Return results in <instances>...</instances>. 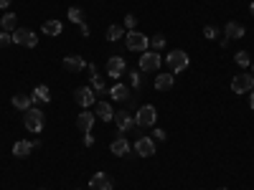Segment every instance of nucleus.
Instances as JSON below:
<instances>
[{"instance_id":"obj_1","label":"nucleus","mask_w":254,"mask_h":190,"mask_svg":"<svg viewBox=\"0 0 254 190\" xmlns=\"http://www.w3.org/2000/svg\"><path fill=\"white\" fill-rule=\"evenodd\" d=\"M135 122H137V127H155V122H158V109L152 107V104L140 107L137 114H135Z\"/></svg>"},{"instance_id":"obj_2","label":"nucleus","mask_w":254,"mask_h":190,"mask_svg":"<svg viewBox=\"0 0 254 190\" xmlns=\"http://www.w3.org/2000/svg\"><path fill=\"white\" fill-rule=\"evenodd\" d=\"M23 122H26V129L28 132H41L43 129V111L41 109H36V107H31V109H26V117H23Z\"/></svg>"},{"instance_id":"obj_3","label":"nucleus","mask_w":254,"mask_h":190,"mask_svg":"<svg viewBox=\"0 0 254 190\" xmlns=\"http://www.w3.org/2000/svg\"><path fill=\"white\" fill-rule=\"evenodd\" d=\"M148 43H150V38L145 36V33H140V31H127V48H130V51L145 53V51H148Z\"/></svg>"},{"instance_id":"obj_4","label":"nucleus","mask_w":254,"mask_h":190,"mask_svg":"<svg viewBox=\"0 0 254 190\" xmlns=\"http://www.w3.org/2000/svg\"><path fill=\"white\" fill-rule=\"evenodd\" d=\"M188 63H191V59H188V53L186 51H181V48H175V51H170L168 53V66H170V71H183V69H188Z\"/></svg>"},{"instance_id":"obj_5","label":"nucleus","mask_w":254,"mask_h":190,"mask_svg":"<svg viewBox=\"0 0 254 190\" xmlns=\"http://www.w3.org/2000/svg\"><path fill=\"white\" fill-rule=\"evenodd\" d=\"M163 63V56L158 51H145L140 56V71H158Z\"/></svg>"},{"instance_id":"obj_6","label":"nucleus","mask_w":254,"mask_h":190,"mask_svg":"<svg viewBox=\"0 0 254 190\" xmlns=\"http://www.w3.org/2000/svg\"><path fill=\"white\" fill-rule=\"evenodd\" d=\"M252 89H254V76H249V74H237L231 79V92L234 94H247Z\"/></svg>"},{"instance_id":"obj_7","label":"nucleus","mask_w":254,"mask_h":190,"mask_svg":"<svg viewBox=\"0 0 254 190\" xmlns=\"http://www.w3.org/2000/svg\"><path fill=\"white\" fill-rule=\"evenodd\" d=\"M13 43H18V46H26V48H33L38 43V36L28 28H16L13 31Z\"/></svg>"},{"instance_id":"obj_8","label":"nucleus","mask_w":254,"mask_h":190,"mask_svg":"<svg viewBox=\"0 0 254 190\" xmlns=\"http://www.w3.org/2000/svg\"><path fill=\"white\" fill-rule=\"evenodd\" d=\"M74 102L79 104L82 109H89L92 104H97V99H94V92H92V86H79L74 92Z\"/></svg>"},{"instance_id":"obj_9","label":"nucleus","mask_w":254,"mask_h":190,"mask_svg":"<svg viewBox=\"0 0 254 190\" xmlns=\"http://www.w3.org/2000/svg\"><path fill=\"white\" fill-rule=\"evenodd\" d=\"M112 122H115V125H117V129H119V132H122V135H125V132H130L132 127H137V122H135V117H130V114H127V111H115V117H112Z\"/></svg>"},{"instance_id":"obj_10","label":"nucleus","mask_w":254,"mask_h":190,"mask_svg":"<svg viewBox=\"0 0 254 190\" xmlns=\"http://www.w3.org/2000/svg\"><path fill=\"white\" fill-rule=\"evenodd\" d=\"M125 69H127V63H125L122 56H112V59L107 61V74L112 76V79H119V76L125 74Z\"/></svg>"},{"instance_id":"obj_11","label":"nucleus","mask_w":254,"mask_h":190,"mask_svg":"<svg viewBox=\"0 0 254 190\" xmlns=\"http://www.w3.org/2000/svg\"><path fill=\"white\" fill-rule=\"evenodd\" d=\"M94 122H97V114L94 111H89V109H84L79 117H76V127H79L84 135L86 132H92V127H94Z\"/></svg>"},{"instance_id":"obj_12","label":"nucleus","mask_w":254,"mask_h":190,"mask_svg":"<svg viewBox=\"0 0 254 190\" xmlns=\"http://www.w3.org/2000/svg\"><path fill=\"white\" fill-rule=\"evenodd\" d=\"M135 152L140 155V158H152V155H155V142H152L150 137H140L135 142Z\"/></svg>"},{"instance_id":"obj_13","label":"nucleus","mask_w":254,"mask_h":190,"mask_svg":"<svg viewBox=\"0 0 254 190\" xmlns=\"http://www.w3.org/2000/svg\"><path fill=\"white\" fill-rule=\"evenodd\" d=\"M89 188H92V190H112V180H109L104 173H94Z\"/></svg>"},{"instance_id":"obj_14","label":"nucleus","mask_w":254,"mask_h":190,"mask_svg":"<svg viewBox=\"0 0 254 190\" xmlns=\"http://www.w3.org/2000/svg\"><path fill=\"white\" fill-rule=\"evenodd\" d=\"M84 66H86V63H84L82 56H64V69H69L71 74H79Z\"/></svg>"},{"instance_id":"obj_15","label":"nucleus","mask_w":254,"mask_h":190,"mask_svg":"<svg viewBox=\"0 0 254 190\" xmlns=\"http://www.w3.org/2000/svg\"><path fill=\"white\" fill-rule=\"evenodd\" d=\"M109 150H112V155H119V158L130 155V142H127V137H117L112 144H109Z\"/></svg>"},{"instance_id":"obj_16","label":"nucleus","mask_w":254,"mask_h":190,"mask_svg":"<svg viewBox=\"0 0 254 190\" xmlns=\"http://www.w3.org/2000/svg\"><path fill=\"white\" fill-rule=\"evenodd\" d=\"M94 114H97L99 119H104V122H107V119H112V117H115V109L109 107L107 102H97V104H94Z\"/></svg>"},{"instance_id":"obj_17","label":"nucleus","mask_w":254,"mask_h":190,"mask_svg":"<svg viewBox=\"0 0 254 190\" xmlns=\"http://www.w3.org/2000/svg\"><path fill=\"white\" fill-rule=\"evenodd\" d=\"M109 96L117 99V102H127V99H130V89L125 84H115L112 89H109Z\"/></svg>"},{"instance_id":"obj_18","label":"nucleus","mask_w":254,"mask_h":190,"mask_svg":"<svg viewBox=\"0 0 254 190\" xmlns=\"http://www.w3.org/2000/svg\"><path fill=\"white\" fill-rule=\"evenodd\" d=\"M31 150H33V142H28V140H20V142L13 144V155H16V158H28Z\"/></svg>"},{"instance_id":"obj_19","label":"nucleus","mask_w":254,"mask_h":190,"mask_svg":"<svg viewBox=\"0 0 254 190\" xmlns=\"http://www.w3.org/2000/svg\"><path fill=\"white\" fill-rule=\"evenodd\" d=\"M33 102H36V99L28 96V94H16V96H13V107H16V109H23V111L31 109Z\"/></svg>"},{"instance_id":"obj_20","label":"nucleus","mask_w":254,"mask_h":190,"mask_svg":"<svg viewBox=\"0 0 254 190\" xmlns=\"http://www.w3.org/2000/svg\"><path fill=\"white\" fill-rule=\"evenodd\" d=\"M173 81H175V76L160 74V76H155V89H158V92H168V89L173 86Z\"/></svg>"},{"instance_id":"obj_21","label":"nucleus","mask_w":254,"mask_h":190,"mask_svg":"<svg viewBox=\"0 0 254 190\" xmlns=\"http://www.w3.org/2000/svg\"><path fill=\"white\" fill-rule=\"evenodd\" d=\"M226 38H244V26L237 23V20L226 23Z\"/></svg>"},{"instance_id":"obj_22","label":"nucleus","mask_w":254,"mask_h":190,"mask_svg":"<svg viewBox=\"0 0 254 190\" xmlns=\"http://www.w3.org/2000/svg\"><path fill=\"white\" fill-rule=\"evenodd\" d=\"M0 26H3V31H16L18 28V16L16 13H5L3 18H0Z\"/></svg>"},{"instance_id":"obj_23","label":"nucleus","mask_w":254,"mask_h":190,"mask_svg":"<svg viewBox=\"0 0 254 190\" xmlns=\"http://www.w3.org/2000/svg\"><path fill=\"white\" fill-rule=\"evenodd\" d=\"M41 31L46 33V36H59V33H61V20H46Z\"/></svg>"},{"instance_id":"obj_24","label":"nucleus","mask_w":254,"mask_h":190,"mask_svg":"<svg viewBox=\"0 0 254 190\" xmlns=\"http://www.w3.org/2000/svg\"><path fill=\"white\" fill-rule=\"evenodd\" d=\"M92 92H97L99 96H107L109 94L107 86H104V81H102V76H97V74H92Z\"/></svg>"},{"instance_id":"obj_25","label":"nucleus","mask_w":254,"mask_h":190,"mask_svg":"<svg viewBox=\"0 0 254 190\" xmlns=\"http://www.w3.org/2000/svg\"><path fill=\"white\" fill-rule=\"evenodd\" d=\"M33 99H36V102H49V99H51V92H49V86L38 84L36 89H33Z\"/></svg>"},{"instance_id":"obj_26","label":"nucleus","mask_w":254,"mask_h":190,"mask_svg":"<svg viewBox=\"0 0 254 190\" xmlns=\"http://www.w3.org/2000/svg\"><path fill=\"white\" fill-rule=\"evenodd\" d=\"M125 36V28L122 26H109L107 28V41H119Z\"/></svg>"},{"instance_id":"obj_27","label":"nucleus","mask_w":254,"mask_h":190,"mask_svg":"<svg viewBox=\"0 0 254 190\" xmlns=\"http://www.w3.org/2000/svg\"><path fill=\"white\" fill-rule=\"evenodd\" d=\"M69 20H71V23H84V13H82V8H76V5H71L69 8Z\"/></svg>"},{"instance_id":"obj_28","label":"nucleus","mask_w":254,"mask_h":190,"mask_svg":"<svg viewBox=\"0 0 254 190\" xmlns=\"http://www.w3.org/2000/svg\"><path fill=\"white\" fill-rule=\"evenodd\" d=\"M130 84L135 86V89H140L142 86V74L140 71H130Z\"/></svg>"},{"instance_id":"obj_29","label":"nucleus","mask_w":254,"mask_h":190,"mask_svg":"<svg viewBox=\"0 0 254 190\" xmlns=\"http://www.w3.org/2000/svg\"><path fill=\"white\" fill-rule=\"evenodd\" d=\"M249 61H252V59H249V53H247V51H239V53H237V63H239V66H244V69H247Z\"/></svg>"},{"instance_id":"obj_30","label":"nucleus","mask_w":254,"mask_h":190,"mask_svg":"<svg viewBox=\"0 0 254 190\" xmlns=\"http://www.w3.org/2000/svg\"><path fill=\"white\" fill-rule=\"evenodd\" d=\"M8 43H13V36H10L8 31H0V48H5Z\"/></svg>"},{"instance_id":"obj_31","label":"nucleus","mask_w":254,"mask_h":190,"mask_svg":"<svg viewBox=\"0 0 254 190\" xmlns=\"http://www.w3.org/2000/svg\"><path fill=\"white\" fill-rule=\"evenodd\" d=\"M150 46L155 48V51H158V48H163V46H165V38L158 33V36H152V38H150Z\"/></svg>"},{"instance_id":"obj_32","label":"nucleus","mask_w":254,"mask_h":190,"mask_svg":"<svg viewBox=\"0 0 254 190\" xmlns=\"http://www.w3.org/2000/svg\"><path fill=\"white\" fill-rule=\"evenodd\" d=\"M125 26H127V31H135L137 18H135V16H125Z\"/></svg>"},{"instance_id":"obj_33","label":"nucleus","mask_w":254,"mask_h":190,"mask_svg":"<svg viewBox=\"0 0 254 190\" xmlns=\"http://www.w3.org/2000/svg\"><path fill=\"white\" fill-rule=\"evenodd\" d=\"M216 33H219V31H216V26H206V28H203V36H206L208 41L216 38Z\"/></svg>"},{"instance_id":"obj_34","label":"nucleus","mask_w":254,"mask_h":190,"mask_svg":"<svg viewBox=\"0 0 254 190\" xmlns=\"http://www.w3.org/2000/svg\"><path fill=\"white\" fill-rule=\"evenodd\" d=\"M84 144H86V147H92V144H94V137L89 135V132H86V135H84Z\"/></svg>"},{"instance_id":"obj_35","label":"nucleus","mask_w":254,"mask_h":190,"mask_svg":"<svg viewBox=\"0 0 254 190\" xmlns=\"http://www.w3.org/2000/svg\"><path fill=\"white\" fill-rule=\"evenodd\" d=\"M152 137H155V140H165V132L163 129H155V132H152Z\"/></svg>"},{"instance_id":"obj_36","label":"nucleus","mask_w":254,"mask_h":190,"mask_svg":"<svg viewBox=\"0 0 254 190\" xmlns=\"http://www.w3.org/2000/svg\"><path fill=\"white\" fill-rule=\"evenodd\" d=\"M79 28H82V36H84V38H86V36H89V26H86V23H82Z\"/></svg>"},{"instance_id":"obj_37","label":"nucleus","mask_w":254,"mask_h":190,"mask_svg":"<svg viewBox=\"0 0 254 190\" xmlns=\"http://www.w3.org/2000/svg\"><path fill=\"white\" fill-rule=\"evenodd\" d=\"M10 3H13V0H0V8H3V10H5V8H8Z\"/></svg>"},{"instance_id":"obj_38","label":"nucleus","mask_w":254,"mask_h":190,"mask_svg":"<svg viewBox=\"0 0 254 190\" xmlns=\"http://www.w3.org/2000/svg\"><path fill=\"white\" fill-rule=\"evenodd\" d=\"M249 107L254 109V89H252V96H249Z\"/></svg>"},{"instance_id":"obj_39","label":"nucleus","mask_w":254,"mask_h":190,"mask_svg":"<svg viewBox=\"0 0 254 190\" xmlns=\"http://www.w3.org/2000/svg\"><path fill=\"white\" fill-rule=\"evenodd\" d=\"M252 16H254V3H252Z\"/></svg>"},{"instance_id":"obj_40","label":"nucleus","mask_w":254,"mask_h":190,"mask_svg":"<svg viewBox=\"0 0 254 190\" xmlns=\"http://www.w3.org/2000/svg\"><path fill=\"white\" fill-rule=\"evenodd\" d=\"M38 190H46V188H38Z\"/></svg>"},{"instance_id":"obj_41","label":"nucleus","mask_w":254,"mask_h":190,"mask_svg":"<svg viewBox=\"0 0 254 190\" xmlns=\"http://www.w3.org/2000/svg\"><path fill=\"white\" fill-rule=\"evenodd\" d=\"M252 69H254V63H252Z\"/></svg>"}]
</instances>
